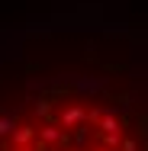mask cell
I'll return each mask as SVG.
<instances>
[{"mask_svg": "<svg viewBox=\"0 0 148 151\" xmlns=\"http://www.w3.org/2000/svg\"><path fill=\"white\" fill-rule=\"evenodd\" d=\"M52 116L39 103L29 116L0 132V151H135L126 125L110 113L97 109L87 100H55Z\"/></svg>", "mask_w": 148, "mask_h": 151, "instance_id": "obj_1", "label": "cell"}]
</instances>
